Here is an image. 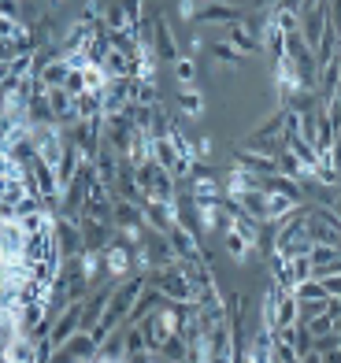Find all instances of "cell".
I'll return each mask as SVG.
<instances>
[{"mask_svg":"<svg viewBox=\"0 0 341 363\" xmlns=\"http://www.w3.org/2000/svg\"><path fill=\"white\" fill-rule=\"evenodd\" d=\"M301 363H323V356L319 352H308V356H301Z\"/></svg>","mask_w":341,"mask_h":363,"instance_id":"cell-26","label":"cell"},{"mask_svg":"<svg viewBox=\"0 0 341 363\" xmlns=\"http://www.w3.org/2000/svg\"><path fill=\"white\" fill-rule=\"evenodd\" d=\"M156 356H164V359H171V363H189V341H186L182 330H178V334H171L164 345H160Z\"/></svg>","mask_w":341,"mask_h":363,"instance_id":"cell-12","label":"cell"},{"mask_svg":"<svg viewBox=\"0 0 341 363\" xmlns=\"http://www.w3.org/2000/svg\"><path fill=\"white\" fill-rule=\"evenodd\" d=\"M323 363H341V349H337V352H330V356H323Z\"/></svg>","mask_w":341,"mask_h":363,"instance_id":"cell-27","label":"cell"},{"mask_svg":"<svg viewBox=\"0 0 341 363\" xmlns=\"http://www.w3.org/2000/svg\"><path fill=\"white\" fill-rule=\"evenodd\" d=\"M67 78H71V63L56 56V60H48L38 67V82H41V89H63L67 86Z\"/></svg>","mask_w":341,"mask_h":363,"instance_id":"cell-8","label":"cell"},{"mask_svg":"<svg viewBox=\"0 0 341 363\" xmlns=\"http://www.w3.org/2000/svg\"><path fill=\"white\" fill-rule=\"evenodd\" d=\"M104 259H108V278H116V282H123V278L134 274V249L123 245L119 238L104 249Z\"/></svg>","mask_w":341,"mask_h":363,"instance_id":"cell-6","label":"cell"},{"mask_svg":"<svg viewBox=\"0 0 341 363\" xmlns=\"http://www.w3.org/2000/svg\"><path fill=\"white\" fill-rule=\"evenodd\" d=\"M216 156V141L212 138H201L197 141V160H212Z\"/></svg>","mask_w":341,"mask_h":363,"instance_id":"cell-23","label":"cell"},{"mask_svg":"<svg viewBox=\"0 0 341 363\" xmlns=\"http://www.w3.org/2000/svg\"><path fill=\"white\" fill-rule=\"evenodd\" d=\"M271 82H274V93H279V104H286L289 96H297L304 89V82H301V71H297V63L282 56L279 63L271 67Z\"/></svg>","mask_w":341,"mask_h":363,"instance_id":"cell-3","label":"cell"},{"mask_svg":"<svg viewBox=\"0 0 341 363\" xmlns=\"http://www.w3.org/2000/svg\"><path fill=\"white\" fill-rule=\"evenodd\" d=\"M201 48H204V38H201V34H193V38H189V56H197Z\"/></svg>","mask_w":341,"mask_h":363,"instance_id":"cell-25","label":"cell"},{"mask_svg":"<svg viewBox=\"0 0 341 363\" xmlns=\"http://www.w3.org/2000/svg\"><path fill=\"white\" fill-rule=\"evenodd\" d=\"M149 282L167 296V301H182V304H197V286L189 282V278L182 274V267H156L149 274Z\"/></svg>","mask_w":341,"mask_h":363,"instance_id":"cell-1","label":"cell"},{"mask_svg":"<svg viewBox=\"0 0 341 363\" xmlns=\"http://www.w3.org/2000/svg\"><path fill=\"white\" fill-rule=\"evenodd\" d=\"M308 330H312V334L319 337V334H334V315L327 311V315H319V319H312L308 323Z\"/></svg>","mask_w":341,"mask_h":363,"instance_id":"cell-19","label":"cell"},{"mask_svg":"<svg viewBox=\"0 0 341 363\" xmlns=\"http://www.w3.org/2000/svg\"><path fill=\"white\" fill-rule=\"evenodd\" d=\"M223 249H226V256H230L234 263H241V267H245L252 256H259V252H256V245H252L245 234H237L234 226H226V230H223Z\"/></svg>","mask_w":341,"mask_h":363,"instance_id":"cell-7","label":"cell"},{"mask_svg":"<svg viewBox=\"0 0 341 363\" xmlns=\"http://www.w3.org/2000/svg\"><path fill=\"white\" fill-rule=\"evenodd\" d=\"M234 163H237L241 171L259 174V178H267V174H279V156L264 152V148H249V145H241L237 152H234Z\"/></svg>","mask_w":341,"mask_h":363,"instance_id":"cell-5","label":"cell"},{"mask_svg":"<svg viewBox=\"0 0 341 363\" xmlns=\"http://www.w3.org/2000/svg\"><path fill=\"white\" fill-rule=\"evenodd\" d=\"M294 296H297V301H330V293H327V286H323V278H308V282H301V286L294 289Z\"/></svg>","mask_w":341,"mask_h":363,"instance_id":"cell-13","label":"cell"},{"mask_svg":"<svg viewBox=\"0 0 341 363\" xmlns=\"http://www.w3.org/2000/svg\"><path fill=\"white\" fill-rule=\"evenodd\" d=\"M201 4H204V0H201Z\"/></svg>","mask_w":341,"mask_h":363,"instance_id":"cell-30","label":"cell"},{"mask_svg":"<svg viewBox=\"0 0 341 363\" xmlns=\"http://www.w3.org/2000/svg\"><path fill=\"white\" fill-rule=\"evenodd\" d=\"M45 4H48V8H60V4H63V0H45Z\"/></svg>","mask_w":341,"mask_h":363,"instance_id":"cell-29","label":"cell"},{"mask_svg":"<svg viewBox=\"0 0 341 363\" xmlns=\"http://www.w3.org/2000/svg\"><path fill=\"white\" fill-rule=\"evenodd\" d=\"M327 23H330V30L341 38V0H330L327 4Z\"/></svg>","mask_w":341,"mask_h":363,"instance_id":"cell-21","label":"cell"},{"mask_svg":"<svg viewBox=\"0 0 341 363\" xmlns=\"http://www.w3.org/2000/svg\"><path fill=\"white\" fill-rule=\"evenodd\" d=\"M212 60H219L223 67H241V60H245V56H241L230 41H216L212 45Z\"/></svg>","mask_w":341,"mask_h":363,"instance_id":"cell-14","label":"cell"},{"mask_svg":"<svg viewBox=\"0 0 341 363\" xmlns=\"http://www.w3.org/2000/svg\"><path fill=\"white\" fill-rule=\"evenodd\" d=\"M323 286H327V293L334 296V301H341V274H327V278H323Z\"/></svg>","mask_w":341,"mask_h":363,"instance_id":"cell-24","label":"cell"},{"mask_svg":"<svg viewBox=\"0 0 341 363\" xmlns=\"http://www.w3.org/2000/svg\"><path fill=\"white\" fill-rule=\"evenodd\" d=\"M301 323V301L294 296V289H286L279 296V319H274V330H286V326H297Z\"/></svg>","mask_w":341,"mask_h":363,"instance_id":"cell-10","label":"cell"},{"mask_svg":"<svg viewBox=\"0 0 341 363\" xmlns=\"http://www.w3.org/2000/svg\"><path fill=\"white\" fill-rule=\"evenodd\" d=\"M327 311H330V301H301V323L308 326L312 319L327 315Z\"/></svg>","mask_w":341,"mask_h":363,"instance_id":"cell-17","label":"cell"},{"mask_svg":"<svg viewBox=\"0 0 341 363\" xmlns=\"http://www.w3.org/2000/svg\"><path fill=\"white\" fill-rule=\"evenodd\" d=\"M226 41H230L241 56H252V52H259L264 48V41H259V34L256 30H249L245 23H237V26H226Z\"/></svg>","mask_w":341,"mask_h":363,"instance_id":"cell-9","label":"cell"},{"mask_svg":"<svg viewBox=\"0 0 341 363\" xmlns=\"http://www.w3.org/2000/svg\"><path fill=\"white\" fill-rule=\"evenodd\" d=\"M19 4H23V0H4V4H0L4 23H23V19H19Z\"/></svg>","mask_w":341,"mask_h":363,"instance_id":"cell-22","label":"cell"},{"mask_svg":"<svg viewBox=\"0 0 341 363\" xmlns=\"http://www.w3.org/2000/svg\"><path fill=\"white\" fill-rule=\"evenodd\" d=\"M197 11H201V0H178V15L186 23H197Z\"/></svg>","mask_w":341,"mask_h":363,"instance_id":"cell-20","label":"cell"},{"mask_svg":"<svg viewBox=\"0 0 341 363\" xmlns=\"http://www.w3.org/2000/svg\"><path fill=\"white\" fill-rule=\"evenodd\" d=\"M334 216L341 219V193H337V201H334Z\"/></svg>","mask_w":341,"mask_h":363,"instance_id":"cell-28","label":"cell"},{"mask_svg":"<svg viewBox=\"0 0 341 363\" xmlns=\"http://www.w3.org/2000/svg\"><path fill=\"white\" fill-rule=\"evenodd\" d=\"M337 349H341V337H337V334H319V337H315V352H319V356H330V352H337Z\"/></svg>","mask_w":341,"mask_h":363,"instance_id":"cell-18","label":"cell"},{"mask_svg":"<svg viewBox=\"0 0 341 363\" xmlns=\"http://www.w3.org/2000/svg\"><path fill=\"white\" fill-rule=\"evenodd\" d=\"M204 93L197 89V86H182V89H178V111H182V115H189V119H201V115H204Z\"/></svg>","mask_w":341,"mask_h":363,"instance_id":"cell-11","label":"cell"},{"mask_svg":"<svg viewBox=\"0 0 341 363\" xmlns=\"http://www.w3.org/2000/svg\"><path fill=\"white\" fill-rule=\"evenodd\" d=\"M152 45H156V56L160 63H178L186 52H182V45L174 41V30L167 23V15H152Z\"/></svg>","mask_w":341,"mask_h":363,"instance_id":"cell-4","label":"cell"},{"mask_svg":"<svg viewBox=\"0 0 341 363\" xmlns=\"http://www.w3.org/2000/svg\"><path fill=\"white\" fill-rule=\"evenodd\" d=\"M174 67V82L178 86H193V82H197V60L193 56H182L178 63H171Z\"/></svg>","mask_w":341,"mask_h":363,"instance_id":"cell-15","label":"cell"},{"mask_svg":"<svg viewBox=\"0 0 341 363\" xmlns=\"http://www.w3.org/2000/svg\"><path fill=\"white\" fill-rule=\"evenodd\" d=\"M245 19H249L245 8H241V4H226V0H204L201 11H197L201 26H237Z\"/></svg>","mask_w":341,"mask_h":363,"instance_id":"cell-2","label":"cell"},{"mask_svg":"<svg viewBox=\"0 0 341 363\" xmlns=\"http://www.w3.org/2000/svg\"><path fill=\"white\" fill-rule=\"evenodd\" d=\"M134 104H138V108H156V104H160V89H156V82H138V89H134Z\"/></svg>","mask_w":341,"mask_h":363,"instance_id":"cell-16","label":"cell"}]
</instances>
